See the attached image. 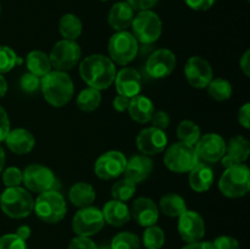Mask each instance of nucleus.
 Returning <instances> with one entry per match:
<instances>
[{
  "label": "nucleus",
  "instance_id": "4be33fe9",
  "mask_svg": "<svg viewBox=\"0 0 250 249\" xmlns=\"http://www.w3.org/2000/svg\"><path fill=\"white\" fill-rule=\"evenodd\" d=\"M5 143L12 153L17 154V155H23V154H28L29 151L33 150L34 145H36V138L28 129L15 128L10 129L5 138Z\"/></svg>",
  "mask_w": 250,
  "mask_h": 249
},
{
  "label": "nucleus",
  "instance_id": "473e14b6",
  "mask_svg": "<svg viewBox=\"0 0 250 249\" xmlns=\"http://www.w3.org/2000/svg\"><path fill=\"white\" fill-rule=\"evenodd\" d=\"M208 94L216 102H225L232 97V84L225 78H212L207 87Z\"/></svg>",
  "mask_w": 250,
  "mask_h": 249
},
{
  "label": "nucleus",
  "instance_id": "a19ab883",
  "mask_svg": "<svg viewBox=\"0 0 250 249\" xmlns=\"http://www.w3.org/2000/svg\"><path fill=\"white\" fill-rule=\"evenodd\" d=\"M214 249H241L236 238L231 236H219L212 242Z\"/></svg>",
  "mask_w": 250,
  "mask_h": 249
},
{
  "label": "nucleus",
  "instance_id": "09e8293b",
  "mask_svg": "<svg viewBox=\"0 0 250 249\" xmlns=\"http://www.w3.org/2000/svg\"><path fill=\"white\" fill-rule=\"evenodd\" d=\"M128 104H129V98L124 97V95H120V94L116 95V97L114 98V100H112V106H114V109L119 112L126 111L127 107H128Z\"/></svg>",
  "mask_w": 250,
  "mask_h": 249
},
{
  "label": "nucleus",
  "instance_id": "dca6fc26",
  "mask_svg": "<svg viewBox=\"0 0 250 249\" xmlns=\"http://www.w3.org/2000/svg\"><path fill=\"white\" fill-rule=\"evenodd\" d=\"M197 155L204 163H217L226 153V142L220 134L207 133L194 145Z\"/></svg>",
  "mask_w": 250,
  "mask_h": 249
},
{
  "label": "nucleus",
  "instance_id": "20e7f679",
  "mask_svg": "<svg viewBox=\"0 0 250 249\" xmlns=\"http://www.w3.org/2000/svg\"><path fill=\"white\" fill-rule=\"evenodd\" d=\"M33 210L39 220L46 224H58L65 217L67 211L65 198L59 190L50 189L39 193L34 202Z\"/></svg>",
  "mask_w": 250,
  "mask_h": 249
},
{
  "label": "nucleus",
  "instance_id": "c85d7f7f",
  "mask_svg": "<svg viewBox=\"0 0 250 249\" xmlns=\"http://www.w3.org/2000/svg\"><path fill=\"white\" fill-rule=\"evenodd\" d=\"M26 65L29 72L41 78L48 75L53 68L49 55L42 50H32L31 53H28L26 58Z\"/></svg>",
  "mask_w": 250,
  "mask_h": 249
},
{
  "label": "nucleus",
  "instance_id": "f3484780",
  "mask_svg": "<svg viewBox=\"0 0 250 249\" xmlns=\"http://www.w3.org/2000/svg\"><path fill=\"white\" fill-rule=\"evenodd\" d=\"M138 150L144 155H156L165 150L167 146V136L163 129L150 126L143 128L136 139Z\"/></svg>",
  "mask_w": 250,
  "mask_h": 249
},
{
  "label": "nucleus",
  "instance_id": "5701e85b",
  "mask_svg": "<svg viewBox=\"0 0 250 249\" xmlns=\"http://www.w3.org/2000/svg\"><path fill=\"white\" fill-rule=\"evenodd\" d=\"M134 10L132 9L131 5L127 1H117L110 9L107 14V22L110 27L119 31H127L132 24V21L134 19Z\"/></svg>",
  "mask_w": 250,
  "mask_h": 249
},
{
  "label": "nucleus",
  "instance_id": "c9c22d12",
  "mask_svg": "<svg viewBox=\"0 0 250 249\" xmlns=\"http://www.w3.org/2000/svg\"><path fill=\"white\" fill-rule=\"evenodd\" d=\"M139 247H141L139 237L129 231L117 233L110 244V249H139Z\"/></svg>",
  "mask_w": 250,
  "mask_h": 249
},
{
  "label": "nucleus",
  "instance_id": "9b49d317",
  "mask_svg": "<svg viewBox=\"0 0 250 249\" xmlns=\"http://www.w3.org/2000/svg\"><path fill=\"white\" fill-rule=\"evenodd\" d=\"M22 183L27 190L43 193L55 189L56 177L53 171L42 164H31L22 171Z\"/></svg>",
  "mask_w": 250,
  "mask_h": 249
},
{
  "label": "nucleus",
  "instance_id": "37998d69",
  "mask_svg": "<svg viewBox=\"0 0 250 249\" xmlns=\"http://www.w3.org/2000/svg\"><path fill=\"white\" fill-rule=\"evenodd\" d=\"M150 122L153 124V127L165 131L168 127V124H170V116H168V114L166 111L160 110V111L154 112Z\"/></svg>",
  "mask_w": 250,
  "mask_h": 249
},
{
  "label": "nucleus",
  "instance_id": "6e6552de",
  "mask_svg": "<svg viewBox=\"0 0 250 249\" xmlns=\"http://www.w3.org/2000/svg\"><path fill=\"white\" fill-rule=\"evenodd\" d=\"M133 29V36L142 44H153L158 41L163 33V21L151 10H144L138 11V14L134 15V19L131 24Z\"/></svg>",
  "mask_w": 250,
  "mask_h": 249
},
{
  "label": "nucleus",
  "instance_id": "6ab92c4d",
  "mask_svg": "<svg viewBox=\"0 0 250 249\" xmlns=\"http://www.w3.org/2000/svg\"><path fill=\"white\" fill-rule=\"evenodd\" d=\"M250 155L249 141L243 136H236L226 143V153L221 158V164L225 168L243 164Z\"/></svg>",
  "mask_w": 250,
  "mask_h": 249
},
{
  "label": "nucleus",
  "instance_id": "1a4fd4ad",
  "mask_svg": "<svg viewBox=\"0 0 250 249\" xmlns=\"http://www.w3.org/2000/svg\"><path fill=\"white\" fill-rule=\"evenodd\" d=\"M81 46L76 41L61 39L51 49L49 54L51 67L58 71L67 72L75 67L81 60Z\"/></svg>",
  "mask_w": 250,
  "mask_h": 249
},
{
  "label": "nucleus",
  "instance_id": "4468645a",
  "mask_svg": "<svg viewBox=\"0 0 250 249\" xmlns=\"http://www.w3.org/2000/svg\"><path fill=\"white\" fill-rule=\"evenodd\" d=\"M177 231L186 243L202 241L205 236V222L202 215L194 210H186L178 216Z\"/></svg>",
  "mask_w": 250,
  "mask_h": 249
},
{
  "label": "nucleus",
  "instance_id": "7c9ffc66",
  "mask_svg": "<svg viewBox=\"0 0 250 249\" xmlns=\"http://www.w3.org/2000/svg\"><path fill=\"white\" fill-rule=\"evenodd\" d=\"M100 103H102V93H100V90L90 87L81 90L77 99H76V104H77L78 109L84 112H92L97 110L100 106Z\"/></svg>",
  "mask_w": 250,
  "mask_h": 249
},
{
  "label": "nucleus",
  "instance_id": "aec40b11",
  "mask_svg": "<svg viewBox=\"0 0 250 249\" xmlns=\"http://www.w3.org/2000/svg\"><path fill=\"white\" fill-rule=\"evenodd\" d=\"M159 208L150 198L141 197L133 202L131 216L142 227L153 226L159 220Z\"/></svg>",
  "mask_w": 250,
  "mask_h": 249
},
{
  "label": "nucleus",
  "instance_id": "a878e982",
  "mask_svg": "<svg viewBox=\"0 0 250 249\" xmlns=\"http://www.w3.org/2000/svg\"><path fill=\"white\" fill-rule=\"evenodd\" d=\"M106 224L114 227H121L131 220V210L124 202L111 199L104 205L102 210Z\"/></svg>",
  "mask_w": 250,
  "mask_h": 249
},
{
  "label": "nucleus",
  "instance_id": "2eb2a0df",
  "mask_svg": "<svg viewBox=\"0 0 250 249\" xmlns=\"http://www.w3.org/2000/svg\"><path fill=\"white\" fill-rule=\"evenodd\" d=\"M185 76L192 87L203 89L207 88L214 77V71L209 61L202 56H192L185 65Z\"/></svg>",
  "mask_w": 250,
  "mask_h": 249
},
{
  "label": "nucleus",
  "instance_id": "5fc2aeb1",
  "mask_svg": "<svg viewBox=\"0 0 250 249\" xmlns=\"http://www.w3.org/2000/svg\"><path fill=\"white\" fill-rule=\"evenodd\" d=\"M5 160H6V158H5V151H4V149L0 146V173H1V171L4 170Z\"/></svg>",
  "mask_w": 250,
  "mask_h": 249
},
{
  "label": "nucleus",
  "instance_id": "ddd939ff",
  "mask_svg": "<svg viewBox=\"0 0 250 249\" xmlns=\"http://www.w3.org/2000/svg\"><path fill=\"white\" fill-rule=\"evenodd\" d=\"M177 63L175 53L170 49H158L149 55L146 62V71L148 76L155 80L166 78L173 72Z\"/></svg>",
  "mask_w": 250,
  "mask_h": 249
},
{
  "label": "nucleus",
  "instance_id": "8fccbe9b",
  "mask_svg": "<svg viewBox=\"0 0 250 249\" xmlns=\"http://www.w3.org/2000/svg\"><path fill=\"white\" fill-rule=\"evenodd\" d=\"M239 67L246 77H250V50H247L239 60Z\"/></svg>",
  "mask_w": 250,
  "mask_h": 249
},
{
  "label": "nucleus",
  "instance_id": "79ce46f5",
  "mask_svg": "<svg viewBox=\"0 0 250 249\" xmlns=\"http://www.w3.org/2000/svg\"><path fill=\"white\" fill-rule=\"evenodd\" d=\"M68 249H100L89 237H75L71 239Z\"/></svg>",
  "mask_w": 250,
  "mask_h": 249
},
{
  "label": "nucleus",
  "instance_id": "ea45409f",
  "mask_svg": "<svg viewBox=\"0 0 250 249\" xmlns=\"http://www.w3.org/2000/svg\"><path fill=\"white\" fill-rule=\"evenodd\" d=\"M0 249H27V244L16 233H7L0 237Z\"/></svg>",
  "mask_w": 250,
  "mask_h": 249
},
{
  "label": "nucleus",
  "instance_id": "6e6d98bb",
  "mask_svg": "<svg viewBox=\"0 0 250 249\" xmlns=\"http://www.w3.org/2000/svg\"><path fill=\"white\" fill-rule=\"evenodd\" d=\"M100 1H109V0H100Z\"/></svg>",
  "mask_w": 250,
  "mask_h": 249
},
{
  "label": "nucleus",
  "instance_id": "c756f323",
  "mask_svg": "<svg viewBox=\"0 0 250 249\" xmlns=\"http://www.w3.org/2000/svg\"><path fill=\"white\" fill-rule=\"evenodd\" d=\"M82 21L75 14H65L59 21V32L63 39L76 41L82 34Z\"/></svg>",
  "mask_w": 250,
  "mask_h": 249
},
{
  "label": "nucleus",
  "instance_id": "423d86ee",
  "mask_svg": "<svg viewBox=\"0 0 250 249\" xmlns=\"http://www.w3.org/2000/svg\"><path fill=\"white\" fill-rule=\"evenodd\" d=\"M107 51L112 62L126 66L136 59L139 51V43L131 32L119 31L110 37Z\"/></svg>",
  "mask_w": 250,
  "mask_h": 249
},
{
  "label": "nucleus",
  "instance_id": "a18cd8bd",
  "mask_svg": "<svg viewBox=\"0 0 250 249\" xmlns=\"http://www.w3.org/2000/svg\"><path fill=\"white\" fill-rule=\"evenodd\" d=\"M215 1L216 0H185L187 6L194 11H207L215 4Z\"/></svg>",
  "mask_w": 250,
  "mask_h": 249
},
{
  "label": "nucleus",
  "instance_id": "72a5a7b5",
  "mask_svg": "<svg viewBox=\"0 0 250 249\" xmlns=\"http://www.w3.org/2000/svg\"><path fill=\"white\" fill-rule=\"evenodd\" d=\"M137 183L132 182L128 178H122L117 181L111 188V197L112 199L119 200V202H128L136 194Z\"/></svg>",
  "mask_w": 250,
  "mask_h": 249
},
{
  "label": "nucleus",
  "instance_id": "39448f33",
  "mask_svg": "<svg viewBox=\"0 0 250 249\" xmlns=\"http://www.w3.org/2000/svg\"><path fill=\"white\" fill-rule=\"evenodd\" d=\"M219 189L227 198L244 197L250 190V170L244 164L225 168L219 181Z\"/></svg>",
  "mask_w": 250,
  "mask_h": 249
},
{
  "label": "nucleus",
  "instance_id": "2f4dec72",
  "mask_svg": "<svg viewBox=\"0 0 250 249\" xmlns=\"http://www.w3.org/2000/svg\"><path fill=\"white\" fill-rule=\"evenodd\" d=\"M176 133H177V138L180 139V142L189 144V145H195V143L202 137L199 126L190 120H185V121L180 122Z\"/></svg>",
  "mask_w": 250,
  "mask_h": 249
},
{
  "label": "nucleus",
  "instance_id": "412c9836",
  "mask_svg": "<svg viewBox=\"0 0 250 249\" xmlns=\"http://www.w3.org/2000/svg\"><path fill=\"white\" fill-rule=\"evenodd\" d=\"M153 160L148 155H144V154L133 155L127 160L126 167L124 171L125 177L134 183L143 182L153 171Z\"/></svg>",
  "mask_w": 250,
  "mask_h": 249
},
{
  "label": "nucleus",
  "instance_id": "4c0bfd02",
  "mask_svg": "<svg viewBox=\"0 0 250 249\" xmlns=\"http://www.w3.org/2000/svg\"><path fill=\"white\" fill-rule=\"evenodd\" d=\"M20 87L24 93H34L41 89V77L31 72L23 73L20 80Z\"/></svg>",
  "mask_w": 250,
  "mask_h": 249
},
{
  "label": "nucleus",
  "instance_id": "f704fd0d",
  "mask_svg": "<svg viewBox=\"0 0 250 249\" xmlns=\"http://www.w3.org/2000/svg\"><path fill=\"white\" fill-rule=\"evenodd\" d=\"M143 244L146 249H160L165 244V232L156 225L146 227L143 232Z\"/></svg>",
  "mask_w": 250,
  "mask_h": 249
},
{
  "label": "nucleus",
  "instance_id": "58836bf2",
  "mask_svg": "<svg viewBox=\"0 0 250 249\" xmlns=\"http://www.w3.org/2000/svg\"><path fill=\"white\" fill-rule=\"evenodd\" d=\"M2 182L5 187H19L22 183V171L19 167L10 166L2 172Z\"/></svg>",
  "mask_w": 250,
  "mask_h": 249
},
{
  "label": "nucleus",
  "instance_id": "f257e3e1",
  "mask_svg": "<svg viewBox=\"0 0 250 249\" xmlns=\"http://www.w3.org/2000/svg\"><path fill=\"white\" fill-rule=\"evenodd\" d=\"M81 78L94 89H107L114 83L116 66L111 59L102 54L89 55L80 63Z\"/></svg>",
  "mask_w": 250,
  "mask_h": 249
},
{
  "label": "nucleus",
  "instance_id": "393cba45",
  "mask_svg": "<svg viewBox=\"0 0 250 249\" xmlns=\"http://www.w3.org/2000/svg\"><path fill=\"white\" fill-rule=\"evenodd\" d=\"M188 182L194 192H207L214 183V171L207 163H199L189 171Z\"/></svg>",
  "mask_w": 250,
  "mask_h": 249
},
{
  "label": "nucleus",
  "instance_id": "e433bc0d",
  "mask_svg": "<svg viewBox=\"0 0 250 249\" xmlns=\"http://www.w3.org/2000/svg\"><path fill=\"white\" fill-rule=\"evenodd\" d=\"M22 60L17 56L14 49L7 45H0V75L11 71Z\"/></svg>",
  "mask_w": 250,
  "mask_h": 249
},
{
  "label": "nucleus",
  "instance_id": "603ef678",
  "mask_svg": "<svg viewBox=\"0 0 250 249\" xmlns=\"http://www.w3.org/2000/svg\"><path fill=\"white\" fill-rule=\"evenodd\" d=\"M31 228H29V226H27V225H22V226H20L19 228H17L16 231V234L20 237L21 239H23V241H27V239L31 237Z\"/></svg>",
  "mask_w": 250,
  "mask_h": 249
},
{
  "label": "nucleus",
  "instance_id": "4d7b16f0",
  "mask_svg": "<svg viewBox=\"0 0 250 249\" xmlns=\"http://www.w3.org/2000/svg\"><path fill=\"white\" fill-rule=\"evenodd\" d=\"M0 12H1V6H0Z\"/></svg>",
  "mask_w": 250,
  "mask_h": 249
},
{
  "label": "nucleus",
  "instance_id": "de8ad7c7",
  "mask_svg": "<svg viewBox=\"0 0 250 249\" xmlns=\"http://www.w3.org/2000/svg\"><path fill=\"white\" fill-rule=\"evenodd\" d=\"M238 122L248 129L250 127V104L246 103L238 111Z\"/></svg>",
  "mask_w": 250,
  "mask_h": 249
},
{
  "label": "nucleus",
  "instance_id": "3c124183",
  "mask_svg": "<svg viewBox=\"0 0 250 249\" xmlns=\"http://www.w3.org/2000/svg\"><path fill=\"white\" fill-rule=\"evenodd\" d=\"M182 249H214L211 242H194V243H187V246Z\"/></svg>",
  "mask_w": 250,
  "mask_h": 249
},
{
  "label": "nucleus",
  "instance_id": "0eeeda50",
  "mask_svg": "<svg viewBox=\"0 0 250 249\" xmlns=\"http://www.w3.org/2000/svg\"><path fill=\"white\" fill-rule=\"evenodd\" d=\"M164 163L170 171L176 173L189 172L200 163L194 145L177 142L168 146L164 155Z\"/></svg>",
  "mask_w": 250,
  "mask_h": 249
},
{
  "label": "nucleus",
  "instance_id": "f03ea898",
  "mask_svg": "<svg viewBox=\"0 0 250 249\" xmlns=\"http://www.w3.org/2000/svg\"><path fill=\"white\" fill-rule=\"evenodd\" d=\"M41 90L49 105L62 107L72 99L75 85L67 72L54 70L41 78Z\"/></svg>",
  "mask_w": 250,
  "mask_h": 249
},
{
  "label": "nucleus",
  "instance_id": "7ed1b4c3",
  "mask_svg": "<svg viewBox=\"0 0 250 249\" xmlns=\"http://www.w3.org/2000/svg\"><path fill=\"white\" fill-rule=\"evenodd\" d=\"M2 212L11 219H24L33 211L34 200L31 193L22 187H9L0 195Z\"/></svg>",
  "mask_w": 250,
  "mask_h": 249
},
{
  "label": "nucleus",
  "instance_id": "bb28decb",
  "mask_svg": "<svg viewBox=\"0 0 250 249\" xmlns=\"http://www.w3.org/2000/svg\"><path fill=\"white\" fill-rule=\"evenodd\" d=\"M95 189L92 185L87 182H77L68 190V199L75 207L85 208L94 203Z\"/></svg>",
  "mask_w": 250,
  "mask_h": 249
},
{
  "label": "nucleus",
  "instance_id": "cd10ccee",
  "mask_svg": "<svg viewBox=\"0 0 250 249\" xmlns=\"http://www.w3.org/2000/svg\"><path fill=\"white\" fill-rule=\"evenodd\" d=\"M159 211L170 217H178L187 210L186 200L176 193H167L163 195L159 202Z\"/></svg>",
  "mask_w": 250,
  "mask_h": 249
},
{
  "label": "nucleus",
  "instance_id": "864d4df0",
  "mask_svg": "<svg viewBox=\"0 0 250 249\" xmlns=\"http://www.w3.org/2000/svg\"><path fill=\"white\" fill-rule=\"evenodd\" d=\"M7 92V82L2 75H0V98L4 97Z\"/></svg>",
  "mask_w": 250,
  "mask_h": 249
},
{
  "label": "nucleus",
  "instance_id": "49530a36",
  "mask_svg": "<svg viewBox=\"0 0 250 249\" xmlns=\"http://www.w3.org/2000/svg\"><path fill=\"white\" fill-rule=\"evenodd\" d=\"M159 0H127L132 9L134 11H144V10H150L151 7L158 4Z\"/></svg>",
  "mask_w": 250,
  "mask_h": 249
},
{
  "label": "nucleus",
  "instance_id": "a211bd4d",
  "mask_svg": "<svg viewBox=\"0 0 250 249\" xmlns=\"http://www.w3.org/2000/svg\"><path fill=\"white\" fill-rule=\"evenodd\" d=\"M114 82L117 94L129 99L138 95L142 90V76L133 67L121 68L119 72H116Z\"/></svg>",
  "mask_w": 250,
  "mask_h": 249
},
{
  "label": "nucleus",
  "instance_id": "b1692460",
  "mask_svg": "<svg viewBox=\"0 0 250 249\" xmlns=\"http://www.w3.org/2000/svg\"><path fill=\"white\" fill-rule=\"evenodd\" d=\"M127 111L133 121L138 124H148L155 112V107L154 103L148 97L138 94L129 99Z\"/></svg>",
  "mask_w": 250,
  "mask_h": 249
},
{
  "label": "nucleus",
  "instance_id": "f8f14e48",
  "mask_svg": "<svg viewBox=\"0 0 250 249\" xmlns=\"http://www.w3.org/2000/svg\"><path fill=\"white\" fill-rule=\"evenodd\" d=\"M127 159L119 150H109L103 153L94 164V172L100 180H114L124 173Z\"/></svg>",
  "mask_w": 250,
  "mask_h": 249
},
{
  "label": "nucleus",
  "instance_id": "c03bdc74",
  "mask_svg": "<svg viewBox=\"0 0 250 249\" xmlns=\"http://www.w3.org/2000/svg\"><path fill=\"white\" fill-rule=\"evenodd\" d=\"M10 132V119L7 111L0 105V142L5 141Z\"/></svg>",
  "mask_w": 250,
  "mask_h": 249
},
{
  "label": "nucleus",
  "instance_id": "9d476101",
  "mask_svg": "<svg viewBox=\"0 0 250 249\" xmlns=\"http://www.w3.org/2000/svg\"><path fill=\"white\" fill-rule=\"evenodd\" d=\"M104 225L105 220L102 210L92 205L81 208L72 219L73 232L80 237L94 236L102 231Z\"/></svg>",
  "mask_w": 250,
  "mask_h": 249
}]
</instances>
